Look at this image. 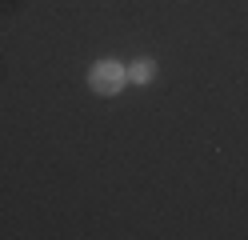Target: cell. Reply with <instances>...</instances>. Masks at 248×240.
I'll use <instances>...</instances> for the list:
<instances>
[{"label":"cell","mask_w":248,"mask_h":240,"mask_svg":"<svg viewBox=\"0 0 248 240\" xmlns=\"http://www.w3.org/2000/svg\"><path fill=\"white\" fill-rule=\"evenodd\" d=\"M124 72L120 64H112V60H104V64H96V68H92V88L96 92H104V96H112V92H120L124 88Z\"/></svg>","instance_id":"1"},{"label":"cell","mask_w":248,"mask_h":240,"mask_svg":"<svg viewBox=\"0 0 248 240\" xmlns=\"http://www.w3.org/2000/svg\"><path fill=\"white\" fill-rule=\"evenodd\" d=\"M128 76H132V80H140V84H144V80H152V64H148V60L132 64V68H128Z\"/></svg>","instance_id":"2"}]
</instances>
